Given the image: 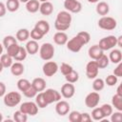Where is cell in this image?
I'll return each instance as SVG.
<instances>
[{"label": "cell", "instance_id": "1", "mask_svg": "<svg viewBox=\"0 0 122 122\" xmlns=\"http://www.w3.org/2000/svg\"><path fill=\"white\" fill-rule=\"evenodd\" d=\"M71 19L72 18H71V12H69L67 10H61L56 15V19L54 22V28L58 31L67 30L71 27Z\"/></svg>", "mask_w": 122, "mask_h": 122}, {"label": "cell", "instance_id": "2", "mask_svg": "<svg viewBox=\"0 0 122 122\" xmlns=\"http://www.w3.org/2000/svg\"><path fill=\"white\" fill-rule=\"evenodd\" d=\"M54 47L51 43H44L39 48V55L44 61L51 60L54 55Z\"/></svg>", "mask_w": 122, "mask_h": 122}, {"label": "cell", "instance_id": "3", "mask_svg": "<svg viewBox=\"0 0 122 122\" xmlns=\"http://www.w3.org/2000/svg\"><path fill=\"white\" fill-rule=\"evenodd\" d=\"M21 102V94L17 92H10L4 95V104L7 107H15Z\"/></svg>", "mask_w": 122, "mask_h": 122}, {"label": "cell", "instance_id": "4", "mask_svg": "<svg viewBox=\"0 0 122 122\" xmlns=\"http://www.w3.org/2000/svg\"><path fill=\"white\" fill-rule=\"evenodd\" d=\"M117 22L111 16H102L98 20V27L105 30H112L116 28Z\"/></svg>", "mask_w": 122, "mask_h": 122}, {"label": "cell", "instance_id": "5", "mask_svg": "<svg viewBox=\"0 0 122 122\" xmlns=\"http://www.w3.org/2000/svg\"><path fill=\"white\" fill-rule=\"evenodd\" d=\"M67 48L69 51H72V52H78L82 47L85 45V43L83 42V40L76 34L74 37H72L71 39L68 40V42L66 43Z\"/></svg>", "mask_w": 122, "mask_h": 122}, {"label": "cell", "instance_id": "6", "mask_svg": "<svg viewBox=\"0 0 122 122\" xmlns=\"http://www.w3.org/2000/svg\"><path fill=\"white\" fill-rule=\"evenodd\" d=\"M19 111L22 112L25 114H29V115H35L38 112V107L36 105L35 102H31V101H28V102H24L20 105Z\"/></svg>", "mask_w": 122, "mask_h": 122}, {"label": "cell", "instance_id": "7", "mask_svg": "<svg viewBox=\"0 0 122 122\" xmlns=\"http://www.w3.org/2000/svg\"><path fill=\"white\" fill-rule=\"evenodd\" d=\"M43 95L47 101V103L50 105L53 102H57L61 99V93L59 92H57L56 90L53 89H47L46 91L44 90L43 92Z\"/></svg>", "mask_w": 122, "mask_h": 122}, {"label": "cell", "instance_id": "8", "mask_svg": "<svg viewBox=\"0 0 122 122\" xmlns=\"http://www.w3.org/2000/svg\"><path fill=\"white\" fill-rule=\"evenodd\" d=\"M98 46L102 49V51H109L116 46V37L114 35L106 36L99 41Z\"/></svg>", "mask_w": 122, "mask_h": 122}, {"label": "cell", "instance_id": "9", "mask_svg": "<svg viewBox=\"0 0 122 122\" xmlns=\"http://www.w3.org/2000/svg\"><path fill=\"white\" fill-rule=\"evenodd\" d=\"M99 101H100V94L97 92H92L88 93L87 96L85 97V105L90 109H93L97 107Z\"/></svg>", "mask_w": 122, "mask_h": 122}, {"label": "cell", "instance_id": "10", "mask_svg": "<svg viewBox=\"0 0 122 122\" xmlns=\"http://www.w3.org/2000/svg\"><path fill=\"white\" fill-rule=\"evenodd\" d=\"M64 8L67 11L71 13H78L82 10V4L78 0H65Z\"/></svg>", "mask_w": 122, "mask_h": 122}, {"label": "cell", "instance_id": "11", "mask_svg": "<svg viewBox=\"0 0 122 122\" xmlns=\"http://www.w3.org/2000/svg\"><path fill=\"white\" fill-rule=\"evenodd\" d=\"M58 65H57V63L56 62H54V61H48V62H46L44 65H43V67H42V71H43V73L46 75V76H48V77H51V76H53L56 72H57V71H58Z\"/></svg>", "mask_w": 122, "mask_h": 122}, {"label": "cell", "instance_id": "12", "mask_svg": "<svg viewBox=\"0 0 122 122\" xmlns=\"http://www.w3.org/2000/svg\"><path fill=\"white\" fill-rule=\"evenodd\" d=\"M99 71V67L95 60L90 61L86 65V75L89 79H94L97 77Z\"/></svg>", "mask_w": 122, "mask_h": 122}, {"label": "cell", "instance_id": "13", "mask_svg": "<svg viewBox=\"0 0 122 122\" xmlns=\"http://www.w3.org/2000/svg\"><path fill=\"white\" fill-rule=\"evenodd\" d=\"M70 104L65 101V100H59L57 101L56 105H55V112L57 114H59L60 116H64L66 114L69 113L70 112Z\"/></svg>", "mask_w": 122, "mask_h": 122}, {"label": "cell", "instance_id": "14", "mask_svg": "<svg viewBox=\"0 0 122 122\" xmlns=\"http://www.w3.org/2000/svg\"><path fill=\"white\" fill-rule=\"evenodd\" d=\"M75 93V88L72 83L67 82L61 87V95L65 98H71Z\"/></svg>", "mask_w": 122, "mask_h": 122}, {"label": "cell", "instance_id": "15", "mask_svg": "<svg viewBox=\"0 0 122 122\" xmlns=\"http://www.w3.org/2000/svg\"><path fill=\"white\" fill-rule=\"evenodd\" d=\"M34 29H36L41 34L46 35L50 30V24L46 20H39L35 23Z\"/></svg>", "mask_w": 122, "mask_h": 122}, {"label": "cell", "instance_id": "16", "mask_svg": "<svg viewBox=\"0 0 122 122\" xmlns=\"http://www.w3.org/2000/svg\"><path fill=\"white\" fill-rule=\"evenodd\" d=\"M88 53L92 60H96L99 56H101L104 53V51H102V49L98 45H92V47L89 48Z\"/></svg>", "mask_w": 122, "mask_h": 122}, {"label": "cell", "instance_id": "17", "mask_svg": "<svg viewBox=\"0 0 122 122\" xmlns=\"http://www.w3.org/2000/svg\"><path fill=\"white\" fill-rule=\"evenodd\" d=\"M68 40H69L68 35L64 31H57L53 35V41H54V43L56 45H59V46L65 45L68 42Z\"/></svg>", "mask_w": 122, "mask_h": 122}, {"label": "cell", "instance_id": "18", "mask_svg": "<svg viewBox=\"0 0 122 122\" xmlns=\"http://www.w3.org/2000/svg\"><path fill=\"white\" fill-rule=\"evenodd\" d=\"M39 11L41 12V14L43 15H51L53 11V5L50 2V1H46V2H42L40 4V8H39Z\"/></svg>", "mask_w": 122, "mask_h": 122}, {"label": "cell", "instance_id": "19", "mask_svg": "<svg viewBox=\"0 0 122 122\" xmlns=\"http://www.w3.org/2000/svg\"><path fill=\"white\" fill-rule=\"evenodd\" d=\"M24 71H25V68H24V65L21 62L12 63V65L10 66V72L14 76L22 75L24 73Z\"/></svg>", "mask_w": 122, "mask_h": 122}, {"label": "cell", "instance_id": "20", "mask_svg": "<svg viewBox=\"0 0 122 122\" xmlns=\"http://www.w3.org/2000/svg\"><path fill=\"white\" fill-rule=\"evenodd\" d=\"M95 10H96V12H97L99 15L106 16V15L109 13V11H110V6H109L108 3L104 2V1H102V2H97Z\"/></svg>", "mask_w": 122, "mask_h": 122}, {"label": "cell", "instance_id": "21", "mask_svg": "<svg viewBox=\"0 0 122 122\" xmlns=\"http://www.w3.org/2000/svg\"><path fill=\"white\" fill-rule=\"evenodd\" d=\"M27 52L29 54H35L37 53V51H39V45L37 43V41L35 40H30V41H28L27 44H26V47H25Z\"/></svg>", "mask_w": 122, "mask_h": 122}, {"label": "cell", "instance_id": "22", "mask_svg": "<svg viewBox=\"0 0 122 122\" xmlns=\"http://www.w3.org/2000/svg\"><path fill=\"white\" fill-rule=\"evenodd\" d=\"M31 85L34 87V89L37 91V92H43L46 89V81L42 77H36L32 80Z\"/></svg>", "mask_w": 122, "mask_h": 122}, {"label": "cell", "instance_id": "23", "mask_svg": "<svg viewBox=\"0 0 122 122\" xmlns=\"http://www.w3.org/2000/svg\"><path fill=\"white\" fill-rule=\"evenodd\" d=\"M40 2L38 0H29L26 3V10L30 13H35L39 10Z\"/></svg>", "mask_w": 122, "mask_h": 122}, {"label": "cell", "instance_id": "24", "mask_svg": "<svg viewBox=\"0 0 122 122\" xmlns=\"http://www.w3.org/2000/svg\"><path fill=\"white\" fill-rule=\"evenodd\" d=\"M109 60L114 64H118L122 60V52L118 49H114L110 52L109 55Z\"/></svg>", "mask_w": 122, "mask_h": 122}, {"label": "cell", "instance_id": "25", "mask_svg": "<svg viewBox=\"0 0 122 122\" xmlns=\"http://www.w3.org/2000/svg\"><path fill=\"white\" fill-rule=\"evenodd\" d=\"M29 37H30V31L27 29H20V30H18L17 32H16V35H15V38L18 41H20V42L27 41L29 39Z\"/></svg>", "mask_w": 122, "mask_h": 122}, {"label": "cell", "instance_id": "26", "mask_svg": "<svg viewBox=\"0 0 122 122\" xmlns=\"http://www.w3.org/2000/svg\"><path fill=\"white\" fill-rule=\"evenodd\" d=\"M5 5H6V9L9 11L14 12L19 9L20 2H19V0H7Z\"/></svg>", "mask_w": 122, "mask_h": 122}, {"label": "cell", "instance_id": "27", "mask_svg": "<svg viewBox=\"0 0 122 122\" xmlns=\"http://www.w3.org/2000/svg\"><path fill=\"white\" fill-rule=\"evenodd\" d=\"M35 103H36L37 107H38V108H41V109H44V108H46V107L49 105V104L47 103V101H46V99H45V97H44L42 92H38V93L35 95Z\"/></svg>", "mask_w": 122, "mask_h": 122}, {"label": "cell", "instance_id": "28", "mask_svg": "<svg viewBox=\"0 0 122 122\" xmlns=\"http://www.w3.org/2000/svg\"><path fill=\"white\" fill-rule=\"evenodd\" d=\"M112 106L114 107L117 111L122 112V96L115 93L112 97Z\"/></svg>", "mask_w": 122, "mask_h": 122}, {"label": "cell", "instance_id": "29", "mask_svg": "<svg viewBox=\"0 0 122 122\" xmlns=\"http://www.w3.org/2000/svg\"><path fill=\"white\" fill-rule=\"evenodd\" d=\"M0 62L3 65L4 68H10V66L12 65L13 61H12V57L10 55H9L8 53L5 54H1V58H0Z\"/></svg>", "mask_w": 122, "mask_h": 122}, {"label": "cell", "instance_id": "30", "mask_svg": "<svg viewBox=\"0 0 122 122\" xmlns=\"http://www.w3.org/2000/svg\"><path fill=\"white\" fill-rule=\"evenodd\" d=\"M95 61H96V63H97L99 69H104V68L108 67V65H109V63H110L109 57H108L106 54H104V53H103L101 56H99Z\"/></svg>", "mask_w": 122, "mask_h": 122}, {"label": "cell", "instance_id": "31", "mask_svg": "<svg viewBox=\"0 0 122 122\" xmlns=\"http://www.w3.org/2000/svg\"><path fill=\"white\" fill-rule=\"evenodd\" d=\"M104 87H105V81L102 78L95 77L93 82H92V89L95 92H100L104 89Z\"/></svg>", "mask_w": 122, "mask_h": 122}, {"label": "cell", "instance_id": "32", "mask_svg": "<svg viewBox=\"0 0 122 122\" xmlns=\"http://www.w3.org/2000/svg\"><path fill=\"white\" fill-rule=\"evenodd\" d=\"M65 79H66L67 82L73 84V83H75V82L78 81V79H79V74H78V72H77L76 71L72 70L71 72H69L67 75H65Z\"/></svg>", "mask_w": 122, "mask_h": 122}, {"label": "cell", "instance_id": "33", "mask_svg": "<svg viewBox=\"0 0 122 122\" xmlns=\"http://www.w3.org/2000/svg\"><path fill=\"white\" fill-rule=\"evenodd\" d=\"M91 117L93 119V120H103L105 117H104V115H103V113H102V112H101V109H100V107H95V108H93V110H92V115H91Z\"/></svg>", "mask_w": 122, "mask_h": 122}, {"label": "cell", "instance_id": "34", "mask_svg": "<svg viewBox=\"0 0 122 122\" xmlns=\"http://www.w3.org/2000/svg\"><path fill=\"white\" fill-rule=\"evenodd\" d=\"M27 54H28V52H27L26 49H25L24 47H21V46H20L18 52L16 53V55H15L13 58L15 59V61H23V60L26 59Z\"/></svg>", "mask_w": 122, "mask_h": 122}, {"label": "cell", "instance_id": "35", "mask_svg": "<svg viewBox=\"0 0 122 122\" xmlns=\"http://www.w3.org/2000/svg\"><path fill=\"white\" fill-rule=\"evenodd\" d=\"M38 92H37V91L34 89V87L30 84L24 92H23V94L26 96V97H28V98H32V97H35V95L37 94Z\"/></svg>", "mask_w": 122, "mask_h": 122}, {"label": "cell", "instance_id": "36", "mask_svg": "<svg viewBox=\"0 0 122 122\" xmlns=\"http://www.w3.org/2000/svg\"><path fill=\"white\" fill-rule=\"evenodd\" d=\"M30 84H31V83H30L28 79L21 78V79H19V80L17 81V88H18V90H19L20 92H23Z\"/></svg>", "mask_w": 122, "mask_h": 122}, {"label": "cell", "instance_id": "37", "mask_svg": "<svg viewBox=\"0 0 122 122\" xmlns=\"http://www.w3.org/2000/svg\"><path fill=\"white\" fill-rule=\"evenodd\" d=\"M27 119H28V115L25 114V113H23L19 110L16 111L13 113V120L16 121V122H26Z\"/></svg>", "mask_w": 122, "mask_h": 122}, {"label": "cell", "instance_id": "38", "mask_svg": "<svg viewBox=\"0 0 122 122\" xmlns=\"http://www.w3.org/2000/svg\"><path fill=\"white\" fill-rule=\"evenodd\" d=\"M19 48H20V46H19L17 43L12 44V45H10V46H9V47L7 48V53H8L9 55H10V56L13 58V57L16 55V53L18 52Z\"/></svg>", "mask_w": 122, "mask_h": 122}, {"label": "cell", "instance_id": "39", "mask_svg": "<svg viewBox=\"0 0 122 122\" xmlns=\"http://www.w3.org/2000/svg\"><path fill=\"white\" fill-rule=\"evenodd\" d=\"M15 43H17V39L14 37V36H12V35H7V36H5L4 37V39H3V46L7 49L9 46H10V45H12V44H15Z\"/></svg>", "mask_w": 122, "mask_h": 122}, {"label": "cell", "instance_id": "40", "mask_svg": "<svg viewBox=\"0 0 122 122\" xmlns=\"http://www.w3.org/2000/svg\"><path fill=\"white\" fill-rule=\"evenodd\" d=\"M69 120L71 122H81V112L72 111L69 113Z\"/></svg>", "mask_w": 122, "mask_h": 122}, {"label": "cell", "instance_id": "41", "mask_svg": "<svg viewBox=\"0 0 122 122\" xmlns=\"http://www.w3.org/2000/svg\"><path fill=\"white\" fill-rule=\"evenodd\" d=\"M100 109H101V112H102L104 117L110 116L112 114V106L110 105V104H103L100 107Z\"/></svg>", "mask_w": 122, "mask_h": 122}, {"label": "cell", "instance_id": "42", "mask_svg": "<svg viewBox=\"0 0 122 122\" xmlns=\"http://www.w3.org/2000/svg\"><path fill=\"white\" fill-rule=\"evenodd\" d=\"M117 78H118V77L115 76L114 74H110V75H108V76L106 77V79H105V84H107V85L110 86V87H112V86L116 85L117 80H118Z\"/></svg>", "mask_w": 122, "mask_h": 122}, {"label": "cell", "instance_id": "43", "mask_svg": "<svg viewBox=\"0 0 122 122\" xmlns=\"http://www.w3.org/2000/svg\"><path fill=\"white\" fill-rule=\"evenodd\" d=\"M59 70H60L61 73L65 76V75H67L69 72H71L73 69H72V67H71V65H69V64H67V63H62L61 66H60V68H59Z\"/></svg>", "mask_w": 122, "mask_h": 122}, {"label": "cell", "instance_id": "44", "mask_svg": "<svg viewBox=\"0 0 122 122\" xmlns=\"http://www.w3.org/2000/svg\"><path fill=\"white\" fill-rule=\"evenodd\" d=\"M30 38L32 39V40H35V41H39V40H41L42 38H43V34H41L36 29H32L31 30H30Z\"/></svg>", "mask_w": 122, "mask_h": 122}, {"label": "cell", "instance_id": "45", "mask_svg": "<svg viewBox=\"0 0 122 122\" xmlns=\"http://www.w3.org/2000/svg\"><path fill=\"white\" fill-rule=\"evenodd\" d=\"M111 116V121L112 122H121L122 121V112L120 111H117L115 112H112Z\"/></svg>", "mask_w": 122, "mask_h": 122}, {"label": "cell", "instance_id": "46", "mask_svg": "<svg viewBox=\"0 0 122 122\" xmlns=\"http://www.w3.org/2000/svg\"><path fill=\"white\" fill-rule=\"evenodd\" d=\"M77 35L83 40V42L85 43V45L86 44H88L89 42H90V40H91V35H90V33L89 32H87V31H80V32H78L77 33Z\"/></svg>", "mask_w": 122, "mask_h": 122}, {"label": "cell", "instance_id": "47", "mask_svg": "<svg viewBox=\"0 0 122 122\" xmlns=\"http://www.w3.org/2000/svg\"><path fill=\"white\" fill-rule=\"evenodd\" d=\"M113 74L115 76H117V77H121L122 76V63L121 62H119L117 67L113 70Z\"/></svg>", "mask_w": 122, "mask_h": 122}, {"label": "cell", "instance_id": "48", "mask_svg": "<svg viewBox=\"0 0 122 122\" xmlns=\"http://www.w3.org/2000/svg\"><path fill=\"white\" fill-rule=\"evenodd\" d=\"M92 121L91 114L88 112H83L81 113V122H90Z\"/></svg>", "mask_w": 122, "mask_h": 122}, {"label": "cell", "instance_id": "49", "mask_svg": "<svg viewBox=\"0 0 122 122\" xmlns=\"http://www.w3.org/2000/svg\"><path fill=\"white\" fill-rule=\"evenodd\" d=\"M7 12V9H6V5L3 2H0V17H3Z\"/></svg>", "mask_w": 122, "mask_h": 122}, {"label": "cell", "instance_id": "50", "mask_svg": "<svg viewBox=\"0 0 122 122\" xmlns=\"http://www.w3.org/2000/svg\"><path fill=\"white\" fill-rule=\"evenodd\" d=\"M6 93V86L3 82H0V97L5 95Z\"/></svg>", "mask_w": 122, "mask_h": 122}, {"label": "cell", "instance_id": "51", "mask_svg": "<svg viewBox=\"0 0 122 122\" xmlns=\"http://www.w3.org/2000/svg\"><path fill=\"white\" fill-rule=\"evenodd\" d=\"M116 46H118L120 48L122 47V35L116 37Z\"/></svg>", "mask_w": 122, "mask_h": 122}, {"label": "cell", "instance_id": "52", "mask_svg": "<svg viewBox=\"0 0 122 122\" xmlns=\"http://www.w3.org/2000/svg\"><path fill=\"white\" fill-rule=\"evenodd\" d=\"M121 85H119L118 87H117V89H116V94H118V95H120V96H122V90H121Z\"/></svg>", "mask_w": 122, "mask_h": 122}, {"label": "cell", "instance_id": "53", "mask_svg": "<svg viewBox=\"0 0 122 122\" xmlns=\"http://www.w3.org/2000/svg\"><path fill=\"white\" fill-rule=\"evenodd\" d=\"M99 0H88L89 3H97Z\"/></svg>", "mask_w": 122, "mask_h": 122}, {"label": "cell", "instance_id": "54", "mask_svg": "<svg viewBox=\"0 0 122 122\" xmlns=\"http://www.w3.org/2000/svg\"><path fill=\"white\" fill-rule=\"evenodd\" d=\"M2 52H3V45L0 43V55L2 54Z\"/></svg>", "mask_w": 122, "mask_h": 122}, {"label": "cell", "instance_id": "55", "mask_svg": "<svg viewBox=\"0 0 122 122\" xmlns=\"http://www.w3.org/2000/svg\"><path fill=\"white\" fill-rule=\"evenodd\" d=\"M3 69H4V67H3V65H2V64H1V62H0V72H2Z\"/></svg>", "mask_w": 122, "mask_h": 122}, {"label": "cell", "instance_id": "56", "mask_svg": "<svg viewBox=\"0 0 122 122\" xmlns=\"http://www.w3.org/2000/svg\"><path fill=\"white\" fill-rule=\"evenodd\" d=\"M29 0H19V2H22V3H27Z\"/></svg>", "mask_w": 122, "mask_h": 122}, {"label": "cell", "instance_id": "57", "mask_svg": "<svg viewBox=\"0 0 122 122\" xmlns=\"http://www.w3.org/2000/svg\"><path fill=\"white\" fill-rule=\"evenodd\" d=\"M1 121H3V115H2V113L0 112V122Z\"/></svg>", "mask_w": 122, "mask_h": 122}, {"label": "cell", "instance_id": "58", "mask_svg": "<svg viewBox=\"0 0 122 122\" xmlns=\"http://www.w3.org/2000/svg\"><path fill=\"white\" fill-rule=\"evenodd\" d=\"M39 2H46V1H49V0H38Z\"/></svg>", "mask_w": 122, "mask_h": 122}, {"label": "cell", "instance_id": "59", "mask_svg": "<svg viewBox=\"0 0 122 122\" xmlns=\"http://www.w3.org/2000/svg\"><path fill=\"white\" fill-rule=\"evenodd\" d=\"M78 1H80V0H78Z\"/></svg>", "mask_w": 122, "mask_h": 122}]
</instances>
